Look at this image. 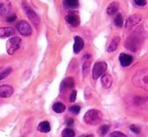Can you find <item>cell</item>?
I'll return each mask as SVG.
<instances>
[{
  "mask_svg": "<svg viewBox=\"0 0 148 137\" xmlns=\"http://www.w3.org/2000/svg\"><path fill=\"white\" fill-rule=\"evenodd\" d=\"M17 30L19 32L20 34L24 35V36H29L31 32H32V29H31V26L29 25V23L24 21V20L20 21L17 24Z\"/></svg>",
  "mask_w": 148,
  "mask_h": 137,
  "instance_id": "cell-8",
  "label": "cell"
},
{
  "mask_svg": "<svg viewBox=\"0 0 148 137\" xmlns=\"http://www.w3.org/2000/svg\"><path fill=\"white\" fill-rule=\"evenodd\" d=\"M132 84L137 88H140L148 92V68L139 70L132 78Z\"/></svg>",
  "mask_w": 148,
  "mask_h": 137,
  "instance_id": "cell-2",
  "label": "cell"
},
{
  "mask_svg": "<svg viewBox=\"0 0 148 137\" xmlns=\"http://www.w3.org/2000/svg\"><path fill=\"white\" fill-rule=\"evenodd\" d=\"M143 39H144V36L140 32H133L132 34L129 35L128 38L125 41V47L133 53H136L140 49L143 43Z\"/></svg>",
  "mask_w": 148,
  "mask_h": 137,
  "instance_id": "cell-1",
  "label": "cell"
},
{
  "mask_svg": "<svg viewBox=\"0 0 148 137\" xmlns=\"http://www.w3.org/2000/svg\"><path fill=\"white\" fill-rule=\"evenodd\" d=\"M101 82H102V85L105 89H109L112 85V77L108 74H105L103 75L101 79Z\"/></svg>",
  "mask_w": 148,
  "mask_h": 137,
  "instance_id": "cell-17",
  "label": "cell"
},
{
  "mask_svg": "<svg viewBox=\"0 0 148 137\" xmlns=\"http://www.w3.org/2000/svg\"><path fill=\"white\" fill-rule=\"evenodd\" d=\"M134 3L136 4L137 6H139V7H142V6H145L147 3L146 0H134Z\"/></svg>",
  "mask_w": 148,
  "mask_h": 137,
  "instance_id": "cell-30",
  "label": "cell"
},
{
  "mask_svg": "<svg viewBox=\"0 0 148 137\" xmlns=\"http://www.w3.org/2000/svg\"><path fill=\"white\" fill-rule=\"evenodd\" d=\"M103 119V115L99 110L91 109L85 114L84 116V121L86 122L88 125H98Z\"/></svg>",
  "mask_w": 148,
  "mask_h": 137,
  "instance_id": "cell-3",
  "label": "cell"
},
{
  "mask_svg": "<svg viewBox=\"0 0 148 137\" xmlns=\"http://www.w3.org/2000/svg\"><path fill=\"white\" fill-rule=\"evenodd\" d=\"M141 20V16L138 15V14H134V15H132L131 17H129L128 19H127L126 21V28H131L133 27V26L137 25V24L140 22Z\"/></svg>",
  "mask_w": 148,
  "mask_h": 137,
  "instance_id": "cell-14",
  "label": "cell"
},
{
  "mask_svg": "<svg viewBox=\"0 0 148 137\" xmlns=\"http://www.w3.org/2000/svg\"><path fill=\"white\" fill-rule=\"evenodd\" d=\"M22 6H23L24 11H25L27 17L30 19V21L33 23V25L37 27V26H38V24H39V17H38V15H37V13L30 7L29 5H27V3H26V2H23Z\"/></svg>",
  "mask_w": 148,
  "mask_h": 137,
  "instance_id": "cell-5",
  "label": "cell"
},
{
  "mask_svg": "<svg viewBox=\"0 0 148 137\" xmlns=\"http://www.w3.org/2000/svg\"><path fill=\"white\" fill-rule=\"evenodd\" d=\"M114 22H115V25L117 26V27H122L123 26V17L120 13H118L117 15H116L115 19H114Z\"/></svg>",
  "mask_w": 148,
  "mask_h": 137,
  "instance_id": "cell-23",
  "label": "cell"
},
{
  "mask_svg": "<svg viewBox=\"0 0 148 137\" xmlns=\"http://www.w3.org/2000/svg\"><path fill=\"white\" fill-rule=\"evenodd\" d=\"M20 43H21V39L20 37L13 36L11 38L8 39L7 43H6V49H7L8 55H13L20 47Z\"/></svg>",
  "mask_w": 148,
  "mask_h": 137,
  "instance_id": "cell-4",
  "label": "cell"
},
{
  "mask_svg": "<svg viewBox=\"0 0 148 137\" xmlns=\"http://www.w3.org/2000/svg\"><path fill=\"white\" fill-rule=\"evenodd\" d=\"M130 102L134 107L136 108H147L148 107V97H140L134 96L130 99Z\"/></svg>",
  "mask_w": 148,
  "mask_h": 137,
  "instance_id": "cell-7",
  "label": "cell"
},
{
  "mask_svg": "<svg viewBox=\"0 0 148 137\" xmlns=\"http://www.w3.org/2000/svg\"><path fill=\"white\" fill-rule=\"evenodd\" d=\"M15 34V30L12 27H1L0 28V37L4 38V37H9L13 36Z\"/></svg>",
  "mask_w": 148,
  "mask_h": 137,
  "instance_id": "cell-16",
  "label": "cell"
},
{
  "mask_svg": "<svg viewBox=\"0 0 148 137\" xmlns=\"http://www.w3.org/2000/svg\"><path fill=\"white\" fill-rule=\"evenodd\" d=\"M109 131V126L108 125H103L100 127L99 129V133L101 134V136H105L107 134V132Z\"/></svg>",
  "mask_w": 148,
  "mask_h": 137,
  "instance_id": "cell-25",
  "label": "cell"
},
{
  "mask_svg": "<svg viewBox=\"0 0 148 137\" xmlns=\"http://www.w3.org/2000/svg\"><path fill=\"white\" fill-rule=\"evenodd\" d=\"M13 94V88L9 85L0 86V98H9Z\"/></svg>",
  "mask_w": 148,
  "mask_h": 137,
  "instance_id": "cell-11",
  "label": "cell"
},
{
  "mask_svg": "<svg viewBox=\"0 0 148 137\" xmlns=\"http://www.w3.org/2000/svg\"><path fill=\"white\" fill-rule=\"evenodd\" d=\"M11 73V68H7V70L3 71V72L0 73V81L3 80V79H5L6 77L9 76V74Z\"/></svg>",
  "mask_w": 148,
  "mask_h": 137,
  "instance_id": "cell-26",
  "label": "cell"
},
{
  "mask_svg": "<svg viewBox=\"0 0 148 137\" xmlns=\"http://www.w3.org/2000/svg\"><path fill=\"white\" fill-rule=\"evenodd\" d=\"M11 11V3L9 0H0V16H7Z\"/></svg>",
  "mask_w": 148,
  "mask_h": 137,
  "instance_id": "cell-10",
  "label": "cell"
},
{
  "mask_svg": "<svg viewBox=\"0 0 148 137\" xmlns=\"http://www.w3.org/2000/svg\"><path fill=\"white\" fill-rule=\"evenodd\" d=\"M107 71V64L105 62H98L95 64L93 68V78L94 79H99L101 76L105 74Z\"/></svg>",
  "mask_w": 148,
  "mask_h": 137,
  "instance_id": "cell-6",
  "label": "cell"
},
{
  "mask_svg": "<svg viewBox=\"0 0 148 137\" xmlns=\"http://www.w3.org/2000/svg\"><path fill=\"white\" fill-rule=\"evenodd\" d=\"M130 130L133 132V133H135V134H139L141 132L140 127H138L137 125H131L130 126Z\"/></svg>",
  "mask_w": 148,
  "mask_h": 137,
  "instance_id": "cell-29",
  "label": "cell"
},
{
  "mask_svg": "<svg viewBox=\"0 0 148 137\" xmlns=\"http://www.w3.org/2000/svg\"><path fill=\"white\" fill-rule=\"evenodd\" d=\"M53 111L57 112V113H62V112L66 110V106L62 103L58 102L53 106Z\"/></svg>",
  "mask_w": 148,
  "mask_h": 137,
  "instance_id": "cell-21",
  "label": "cell"
},
{
  "mask_svg": "<svg viewBox=\"0 0 148 137\" xmlns=\"http://www.w3.org/2000/svg\"><path fill=\"white\" fill-rule=\"evenodd\" d=\"M76 98H77V91H73L72 94H71V97H70V101L71 102H75L76 101Z\"/></svg>",
  "mask_w": 148,
  "mask_h": 137,
  "instance_id": "cell-32",
  "label": "cell"
},
{
  "mask_svg": "<svg viewBox=\"0 0 148 137\" xmlns=\"http://www.w3.org/2000/svg\"><path fill=\"white\" fill-rule=\"evenodd\" d=\"M84 47V40L82 37L75 36V43H74V53H79Z\"/></svg>",
  "mask_w": 148,
  "mask_h": 137,
  "instance_id": "cell-15",
  "label": "cell"
},
{
  "mask_svg": "<svg viewBox=\"0 0 148 137\" xmlns=\"http://www.w3.org/2000/svg\"><path fill=\"white\" fill-rule=\"evenodd\" d=\"M110 137H127V136L120 131H115V132H113V133H111Z\"/></svg>",
  "mask_w": 148,
  "mask_h": 137,
  "instance_id": "cell-31",
  "label": "cell"
},
{
  "mask_svg": "<svg viewBox=\"0 0 148 137\" xmlns=\"http://www.w3.org/2000/svg\"><path fill=\"white\" fill-rule=\"evenodd\" d=\"M69 110H70V112H72V113H74V114H79L81 111V107L78 105H74V106H72V107H70Z\"/></svg>",
  "mask_w": 148,
  "mask_h": 137,
  "instance_id": "cell-27",
  "label": "cell"
},
{
  "mask_svg": "<svg viewBox=\"0 0 148 137\" xmlns=\"http://www.w3.org/2000/svg\"><path fill=\"white\" fill-rule=\"evenodd\" d=\"M16 18H17V17H16V15H15V14H13V15L9 16V17L7 18V21L8 22H12V21H14V20H15Z\"/></svg>",
  "mask_w": 148,
  "mask_h": 137,
  "instance_id": "cell-33",
  "label": "cell"
},
{
  "mask_svg": "<svg viewBox=\"0 0 148 137\" xmlns=\"http://www.w3.org/2000/svg\"><path fill=\"white\" fill-rule=\"evenodd\" d=\"M119 42H120V37H119V36H115L113 39H112L111 43H110L109 47H108L107 51H109V53H112V51H114L118 47Z\"/></svg>",
  "mask_w": 148,
  "mask_h": 137,
  "instance_id": "cell-19",
  "label": "cell"
},
{
  "mask_svg": "<svg viewBox=\"0 0 148 137\" xmlns=\"http://www.w3.org/2000/svg\"><path fill=\"white\" fill-rule=\"evenodd\" d=\"M62 137H75V131L71 128H66L62 131Z\"/></svg>",
  "mask_w": 148,
  "mask_h": 137,
  "instance_id": "cell-24",
  "label": "cell"
},
{
  "mask_svg": "<svg viewBox=\"0 0 148 137\" xmlns=\"http://www.w3.org/2000/svg\"><path fill=\"white\" fill-rule=\"evenodd\" d=\"M73 123H74V120H73L72 118H69V119L66 120V125H68V126L73 125Z\"/></svg>",
  "mask_w": 148,
  "mask_h": 137,
  "instance_id": "cell-34",
  "label": "cell"
},
{
  "mask_svg": "<svg viewBox=\"0 0 148 137\" xmlns=\"http://www.w3.org/2000/svg\"><path fill=\"white\" fill-rule=\"evenodd\" d=\"M64 3L69 8H76L79 5V0H64Z\"/></svg>",
  "mask_w": 148,
  "mask_h": 137,
  "instance_id": "cell-22",
  "label": "cell"
},
{
  "mask_svg": "<svg viewBox=\"0 0 148 137\" xmlns=\"http://www.w3.org/2000/svg\"><path fill=\"white\" fill-rule=\"evenodd\" d=\"M118 9H119V4L117 2H112V3L109 4V6H108L107 13L109 14V15H113V14H115L116 12L118 11Z\"/></svg>",
  "mask_w": 148,
  "mask_h": 137,
  "instance_id": "cell-20",
  "label": "cell"
},
{
  "mask_svg": "<svg viewBox=\"0 0 148 137\" xmlns=\"http://www.w3.org/2000/svg\"><path fill=\"white\" fill-rule=\"evenodd\" d=\"M84 137H94L92 134H89V135H86V136H84Z\"/></svg>",
  "mask_w": 148,
  "mask_h": 137,
  "instance_id": "cell-35",
  "label": "cell"
},
{
  "mask_svg": "<svg viewBox=\"0 0 148 137\" xmlns=\"http://www.w3.org/2000/svg\"><path fill=\"white\" fill-rule=\"evenodd\" d=\"M119 61L122 67H128L131 65V63L133 62V58L130 55H127V53H120L119 55Z\"/></svg>",
  "mask_w": 148,
  "mask_h": 137,
  "instance_id": "cell-13",
  "label": "cell"
},
{
  "mask_svg": "<svg viewBox=\"0 0 148 137\" xmlns=\"http://www.w3.org/2000/svg\"><path fill=\"white\" fill-rule=\"evenodd\" d=\"M37 130H38L39 132H43V133L49 132L51 131V124L47 121L41 122V123H39L38 126H37Z\"/></svg>",
  "mask_w": 148,
  "mask_h": 137,
  "instance_id": "cell-18",
  "label": "cell"
},
{
  "mask_svg": "<svg viewBox=\"0 0 148 137\" xmlns=\"http://www.w3.org/2000/svg\"><path fill=\"white\" fill-rule=\"evenodd\" d=\"M66 21L68 22L71 26H73V27H77V26H79V24H80V18H79L78 14L72 11L66 14Z\"/></svg>",
  "mask_w": 148,
  "mask_h": 137,
  "instance_id": "cell-9",
  "label": "cell"
},
{
  "mask_svg": "<svg viewBox=\"0 0 148 137\" xmlns=\"http://www.w3.org/2000/svg\"><path fill=\"white\" fill-rule=\"evenodd\" d=\"M75 86V81L73 78H66L60 84V92H64V91L69 90V89L74 88Z\"/></svg>",
  "mask_w": 148,
  "mask_h": 137,
  "instance_id": "cell-12",
  "label": "cell"
},
{
  "mask_svg": "<svg viewBox=\"0 0 148 137\" xmlns=\"http://www.w3.org/2000/svg\"><path fill=\"white\" fill-rule=\"evenodd\" d=\"M89 68H90V63L89 62H86L83 66V74H84V77H86L89 73Z\"/></svg>",
  "mask_w": 148,
  "mask_h": 137,
  "instance_id": "cell-28",
  "label": "cell"
}]
</instances>
